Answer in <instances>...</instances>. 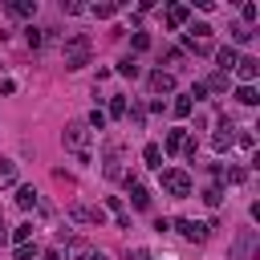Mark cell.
<instances>
[{
  "instance_id": "1",
  "label": "cell",
  "mask_w": 260,
  "mask_h": 260,
  "mask_svg": "<svg viewBox=\"0 0 260 260\" xmlns=\"http://www.w3.org/2000/svg\"><path fill=\"white\" fill-rule=\"evenodd\" d=\"M89 53H93V41H89L85 32H69L65 45H61L65 69H81V65H89Z\"/></svg>"
},
{
  "instance_id": "2",
  "label": "cell",
  "mask_w": 260,
  "mask_h": 260,
  "mask_svg": "<svg viewBox=\"0 0 260 260\" xmlns=\"http://www.w3.org/2000/svg\"><path fill=\"white\" fill-rule=\"evenodd\" d=\"M89 138H93V130L85 126V122H69L65 130H61V142H65V150H73L81 162H89L93 154H89Z\"/></svg>"
},
{
  "instance_id": "3",
  "label": "cell",
  "mask_w": 260,
  "mask_h": 260,
  "mask_svg": "<svg viewBox=\"0 0 260 260\" xmlns=\"http://www.w3.org/2000/svg\"><path fill=\"white\" fill-rule=\"evenodd\" d=\"M191 187H195V183H191V175H187L183 167H167V171H162V191H167L171 199H187Z\"/></svg>"
},
{
  "instance_id": "4",
  "label": "cell",
  "mask_w": 260,
  "mask_h": 260,
  "mask_svg": "<svg viewBox=\"0 0 260 260\" xmlns=\"http://www.w3.org/2000/svg\"><path fill=\"white\" fill-rule=\"evenodd\" d=\"M171 228H179V236L191 240V244H203V240L211 236V223H203V219H175Z\"/></svg>"
},
{
  "instance_id": "5",
  "label": "cell",
  "mask_w": 260,
  "mask_h": 260,
  "mask_svg": "<svg viewBox=\"0 0 260 260\" xmlns=\"http://www.w3.org/2000/svg\"><path fill=\"white\" fill-rule=\"evenodd\" d=\"M211 32H215V28H211V24H203V20H199V24H191V32H187V49L207 53V49H211Z\"/></svg>"
},
{
  "instance_id": "6",
  "label": "cell",
  "mask_w": 260,
  "mask_h": 260,
  "mask_svg": "<svg viewBox=\"0 0 260 260\" xmlns=\"http://www.w3.org/2000/svg\"><path fill=\"white\" fill-rule=\"evenodd\" d=\"M236 130H240V126H236L232 118H219V122H215V134H211V146H215V150H228V146L236 142Z\"/></svg>"
},
{
  "instance_id": "7",
  "label": "cell",
  "mask_w": 260,
  "mask_h": 260,
  "mask_svg": "<svg viewBox=\"0 0 260 260\" xmlns=\"http://www.w3.org/2000/svg\"><path fill=\"white\" fill-rule=\"evenodd\" d=\"M146 85H150V93H154V98L175 93V73H171V69H154V73L146 77Z\"/></svg>"
},
{
  "instance_id": "8",
  "label": "cell",
  "mask_w": 260,
  "mask_h": 260,
  "mask_svg": "<svg viewBox=\"0 0 260 260\" xmlns=\"http://www.w3.org/2000/svg\"><path fill=\"white\" fill-rule=\"evenodd\" d=\"M69 219H73V223H98V228H102V223H106V211H102V207L73 203V207H69Z\"/></svg>"
},
{
  "instance_id": "9",
  "label": "cell",
  "mask_w": 260,
  "mask_h": 260,
  "mask_svg": "<svg viewBox=\"0 0 260 260\" xmlns=\"http://www.w3.org/2000/svg\"><path fill=\"white\" fill-rule=\"evenodd\" d=\"M252 248H256V228H244V232L236 236V244H232V260H248Z\"/></svg>"
},
{
  "instance_id": "10",
  "label": "cell",
  "mask_w": 260,
  "mask_h": 260,
  "mask_svg": "<svg viewBox=\"0 0 260 260\" xmlns=\"http://www.w3.org/2000/svg\"><path fill=\"white\" fill-rule=\"evenodd\" d=\"M232 73H236V77H240V85H252V81H256V77H260V61H256V57H240V61H236V69H232Z\"/></svg>"
},
{
  "instance_id": "11",
  "label": "cell",
  "mask_w": 260,
  "mask_h": 260,
  "mask_svg": "<svg viewBox=\"0 0 260 260\" xmlns=\"http://www.w3.org/2000/svg\"><path fill=\"white\" fill-rule=\"evenodd\" d=\"M187 130L183 126H175V130H167V142H162V154H183V146H187Z\"/></svg>"
},
{
  "instance_id": "12",
  "label": "cell",
  "mask_w": 260,
  "mask_h": 260,
  "mask_svg": "<svg viewBox=\"0 0 260 260\" xmlns=\"http://www.w3.org/2000/svg\"><path fill=\"white\" fill-rule=\"evenodd\" d=\"M16 207H20V211H37V207H41V195H37V187H32V183L16 187Z\"/></svg>"
},
{
  "instance_id": "13",
  "label": "cell",
  "mask_w": 260,
  "mask_h": 260,
  "mask_svg": "<svg viewBox=\"0 0 260 260\" xmlns=\"http://www.w3.org/2000/svg\"><path fill=\"white\" fill-rule=\"evenodd\" d=\"M89 256H93V244L73 236V240H69V252H65V260H89Z\"/></svg>"
},
{
  "instance_id": "14",
  "label": "cell",
  "mask_w": 260,
  "mask_h": 260,
  "mask_svg": "<svg viewBox=\"0 0 260 260\" xmlns=\"http://www.w3.org/2000/svg\"><path fill=\"white\" fill-rule=\"evenodd\" d=\"M102 175H106V179H122V158H118V146H110V154H106V162H102Z\"/></svg>"
},
{
  "instance_id": "15",
  "label": "cell",
  "mask_w": 260,
  "mask_h": 260,
  "mask_svg": "<svg viewBox=\"0 0 260 260\" xmlns=\"http://www.w3.org/2000/svg\"><path fill=\"white\" fill-rule=\"evenodd\" d=\"M4 8H8V16H20V20H24V16L37 12V0H8Z\"/></svg>"
},
{
  "instance_id": "16",
  "label": "cell",
  "mask_w": 260,
  "mask_h": 260,
  "mask_svg": "<svg viewBox=\"0 0 260 260\" xmlns=\"http://www.w3.org/2000/svg\"><path fill=\"white\" fill-rule=\"evenodd\" d=\"M187 16H191V8H187V4H171V8H167V24H171V28H183V24H187Z\"/></svg>"
},
{
  "instance_id": "17",
  "label": "cell",
  "mask_w": 260,
  "mask_h": 260,
  "mask_svg": "<svg viewBox=\"0 0 260 260\" xmlns=\"http://www.w3.org/2000/svg\"><path fill=\"white\" fill-rule=\"evenodd\" d=\"M215 61H219V73H232V69H236V61H240V53H236L232 45H223V49L215 53Z\"/></svg>"
},
{
  "instance_id": "18",
  "label": "cell",
  "mask_w": 260,
  "mask_h": 260,
  "mask_svg": "<svg viewBox=\"0 0 260 260\" xmlns=\"http://www.w3.org/2000/svg\"><path fill=\"white\" fill-rule=\"evenodd\" d=\"M118 8H122V4H114V0H102V4H89V8H85V12H93V16H98V20H110V16H114V12H118Z\"/></svg>"
},
{
  "instance_id": "19",
  "label": "cell",
  "mask_w": 260,
  "mask_h": 260,
  "mask_svg": "<svg viewBox=\"0 0 260 260\" xmlns=\"http://www.w3.org/2000/svg\"><path fill=\"white\" fill-rule=\"evenodd\" d=\"M240 106H256L260 102V93H256V85H236V93H232Z\"/></svg>"
},
{
  "instance_id": "20",
  "label": "cell",
  "mask_w": 260,
  "mask_h": 260,
  "mask_svg": "<svg viewBox=\"0 0 260 260\" xmlns=\"http://www.w3.org/2000/svg\"><path fill=\"white\" fill-rule=\"evenodd\" d=\"M142 158H146V167L158 171V167H162V146H158V142H146V146H142Z\"/></svg>"
},
{
  "instance_id": "21",
  "label": "cell",
  "mask_w": 260,
  "mask_h": 260,
  "mask_svg": "<svg viewBox=\"0 0 260 260\" xmlns=\"http://www.w3.org/2000/svg\"><path fill=\"white\" fill-rule=\"evenodd\" d=\"M106 207L118 215V228H130V211L122 207V199H118V195H110V199H106Z\"/></svg>"
},
{
  "instance_id": "22",
  "label": "cell",
  "mask_w": 260,
  "mask_h": 260,
  "mask_svg": "<svg viewBox=\"0 0 260 260\" xmlns=\"http://www.w3.org/2000/svg\"><path fill=\"white\" fill-rule=\"evenodd\" d=\"M106 118H114V122H122V118H126V98H122V93H114V98H110Z\"/></svg>"
},
{
  "instance_id": "23",
  "label": "cell",
  "mask_w": 260,
  "mask_h": 260,
  "mask_svg": "<svg viewBox=\"0 0 260 260\" xmlns=\"http://www.w3.org/2000/svg\"><path fill=\"white\" fill-rule=\"evenodd\" d=\"M12 183H16V162L0 158V187H12Z\"/></svg>"
},
{
  "instance_id": "24",
  "label": "cell",
  "mask_w": 260,
  "mask_h": 260,
  "mask_svg": "<svg viewBox=\"0 0 260 260\" xmlns=\"http://www.w3.org/2000/svg\"><path fill=\"white\" fill-rule=\"evenodd\" d=\"M203 85H207V93H228V85H232V81H228V73H215V77H207Z\"/></svg>"
},
{
  "instance_id": "25",
  "label": "cell",
  "mask_w": 260,
  "mask_h": 260,
  "mask_svg": "<svg viewBox=\"0 0 260 260\" xmlns=\"http://www.w3.org/2000/svg\"><path fill=\"white\" fill-rule=\"evenodd\" d=\"M171 114H175V118H187V114H191V98H187V93H175V102H171Z\"/></svg>"
},
{
  "instance_id": "26",
  "label": "cell",
  "mask_w": 260,
  "mask_h": 260,
  "mask_svg": "<svg viewBox=\"0 0 260 260\" xmlns=\"http://www.w3.org/2000/svg\"><path fill=\"white\" fill-rule=\"evenodd\" d=\"M41 256V248L28 240V244H16V252H12V260H37Z\"/></svg>"
},
{
  "instance_id": "27",
  "label": "cell",
  "mask_w": 260,
  "mask_h": 260,
  "mask_svg": "<svg viewBox=\"0 0 260 260\" xmlns=\"http://www.w3.org/2000/svg\"><path fill=\"white\" fill-rule=\"evenodd\" d=\"M24 41H28V49H41V45H45V28L28 24V28H24Z\"/></svg>"
},
{
  "instance_id": "28",
  "label": "cell",
  "mask_w": 260,
  "mask_h": 260,
  "mask_svg": "<svg viewBox=\"0 0 260 260\" xmlns=\"http://www.w3.org/2000/svg\"><path fill=\"white\" fill-rule=\"evenodd\" d=\"M118 73H122V77H138V73H142V65H138L134 57H122V61H118Z\"/></svg>"
},
{
  "instance_id": "29",
  "label": "cell",
  "mask_w": 260,
  "mask_h": 260,
  "mask_svg": "<svg viewBox=\"0 0 260 260\" xmlns=\"http://www.w3.org/2000/svg\"><path fill=\"white\" fill-rule=\"evenodd\" d=\"M252 37H256L252 28H244V24H232V41H236V45H248ZM236 45H232V49H236Z\"/></svg>"
},
{
  "instance_id": "30",
  "label": "cell",
  "mask_w": 260,
  "mask_h": 260,
  "mask_svg": "<svg viewBox=\"0 0 260 260\" xmlns=\"http://www.w3.org/2000/svg\"><path fill=\"white\" fill-rule=\"evenodd\" d=\"M106 122H110V118H106V110H89V118H85V126H89V130H106Z\"/></svg>"
},
{
  "instance_id": "31",
  "label": "cell",
  "mask_w": 260,
  "mask_h": 260,
  "mask_svg": "<svg viewBox=\"0 0 260 260\" xmlns=\"http://www.w3.org/2000/svg\"><path fill=\"white\" fill-rule=\"evenodd\" d=\"M240 16H244V28H248V24H252V20L260 16V8H256L252 0H244V4H240Z\"/></svg>"
},
{
  "instance_id": "32",
  "label": "cell",
  "mask_w": 260,
  "mask_h": 260,
  "mask_svg": "<svg viewBox=\"0 0 260 260\" xmlns=\"http://www.w3.org/2000/svg\"><path fill=\"white\" fill-rule=\"evenodd\" d=\"M203 203H207V207H219V203H223V191H219V187L211 183V187L203 191Z\"/></svg>"
},
{
  "instance_id": "33",
  "label": "cell",
  "mask_w": 260,
  "mask_h": 260,
  "mask_svg": "<svg viewBox=\"0 0 260 260\" xmlns=\"http://www.w3.org/2000/svg\"><path fill=\"white\" fill-rule=\"evenodd\" d=\"M8 236H12L16 244H28V240H32V223H20V228H12Z\"/></svg>"
},
{
  "instance_id": "34",
  "label": "cell",
  "mask_w": 260,
  "mask_h": 260,
  "mask_svg": "<svg viewBox=\"0 0 260 260\" xmlns=\"http://www.w3.org/2000/svg\"><path fill=\"white\" fill-rule=\"evenodd\" d=\"M126 118H130L134 126H142V122H146V110H142V106H126Z\"/></svg>"
},
{
  "instance_id": "35",
  "label": "cell",
  "mask_w": 260,
  "mask_h": 260,
  "mask_svg": "<svg viewBox=\"0 0 260 260\" xmlns=\"http://www.w3.org/2000/svg\"><path fill=\"white\" fill-rule=\"evenodd\" d=\"M236 146H240V150H252V146H256L252 130H240V134H236Z\"/></svg>"
},
{
  "instance_id": "36",
  "label": "cell",
  "mask_w": 260,
  "mask_h": 260,
  "mask_svg": "<svg viewBox=\"0 0 260 260\" xmlns=\"http://www.w3.org/2000/svg\"><path fill=\"white\" fill-rule=\"evenodd\" d=\"M187 98H191V106H195V102H203V98H207V85H203V81H195V85H191V93H187Z\"/></svg>"
},
{
  "instance_id": "37",
  "label": "cell",
  "mask_w": 260,
  "mask_h": 260,
  "mask_svg": "<svg viewBox=\"0 0 260 260\" xmlns=\"http://www.w3.org/2000/svg\"><path fill=\"white\" fill-rule=\"evenodd\" d=\"M61 12H69V16H77V12H85V4H77V0H61Z\"/></svg>"
},
{
  "instance_id": "38",
  "label": "cell",
  "mask_w": 260,
  "mask_h": 260,
  "mask_svg": "<svg viewBox=\"0 0 260 260\" xmlns=\"http://www.w3.org/2000/svg\"><path fill=\"white\" fill-rule=\"evenodd\" d=\"M134 49H138V53L150 49V37H146V32H134Z\"/></svg>"
},
{
  "instance_id": "39",
  "label": "cell",
  "mask_w": 260,
  "mask_h": 260,
  "mask_svg": "<svg viewBox=\"0 0 260 260\" xmlns=\"http://www.w3.org/2000/svg\"><path fill=\"white\" fill-rule=\"evenodd\" d=\"M130 260H154V256H150L146 248H134V252H130Z\"/></svg>"
},
{
  "instance_id": "40",
  "label": "cell",
  "mask_w": 260,
  "mask_h": 260,
  "mask_svg": "<svg viewBox=\"0 0 260 260\" xmlns=\"http://www.w3.org/2000/svg\"><path fill=\"white\" fill-rule=\"evenodd\" d=\"M12 236H8V223H4V215H0V244H8Z\"/></svg>"
},
{
  "instance_id": "41",
  "label": "cell",
  "mask_w": 260,
  "mask_h": 260,
  "mask_svg": "<svg viewBox=\"0 0 260 260\" xmlns=\"http://www.w3.org/2000/svg\"><path fill=\"white\" fill-rule=\"evenodd\" d=\"M89 260H110V256H102V252H93V256H89Z\"/></svg>"
}]
</instances>
